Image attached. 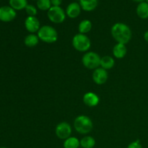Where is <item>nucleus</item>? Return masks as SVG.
<instances>
[{
    "label": "nucleus",
    "instance_id": "nucleus-1",
    "mask_svg": "<svg viewBox=\"0 0 148 148\" xmlns=\"http://www.w3.org/2000/svg\"><path fill=\"white\" fill-rule=\"evenodd\" d=\"M111 35L114 40L119 43L127 44L132 37V33L127 25L123 23H115L111 27Z\"/></svg>",
    "mask_w": 148,
    "mask_h": 148
},
{
    "label": "nucleus",
    "instance_id": "nucleus-2",
    "mask_svg": "<svg viewBox=\"0 0 148 148\" xmlns=\"http://www.w3.org/2000/svg\"><path fill=\"white\" fill-rule=\"evenodd\" d=\"M75 130L80 134H87L92 131L93 124L90 118L85 115L78 116L74 121Z\"/></svg>",
    "mask_w": 148,
    "mask_h": 148
},
{
    "label": "nucleus",
    "instance_id": "nucleus-3",
    "mask_svg": "<svg viewBox=\"0 0 148 148\" xmlns=\"http://www.w3.org/2000/svg\"><path fill=\"white\" fill-rule=\"evenodd\" d=\"M37 35L40 40L46 43H55L58 39L57 31L51 25H43L40 27Z\"/></svg>",
    "mask_w": 148,
    "mask_h": 148
},
{
    "label": "nucleus",
    "instance_id": "nucleus-4",
    "mask_svg": "<svg viewBox=\"0 0 148 148\" xmlns=\"http://www.w3.org/2000/svg\"><path fill=\"white\" fill-rule=\"evenodd\" d=\"M72 46L78 51L86 52L90 49L91 40L86 35L78 33L72 38Z\"/></svg>",
    "mask_w": 148,
    "mask_h": 148
},
{
    "label": "nucleus",
    "instance_id": "nucleus-5",
    "mask_svg": "<svg viewBox=\"0 0 148 148\" xmlns=\"http://www.w3.org/2000/svg\"><path fill=\"white\" fill-rule=\"evenodd\" d=\"M101 57L99 54L94 51H88L82 58V64L88 69H95L101 64Z\"/></svg>",
    "mask_w": 148,
    "mask_h": 148
},
{
    "label": "nucleus",
    "instance_id": "nucleus-6",
    "mask_svg": "<svg viewBox=\"0 0 148 148\" xmlns=\"http://www.w3.org/2000/svg\"><path fill=\"white\" fill-rule=\"evenodd\" d=\"M48 18L51 23L55 24L62 23L66 19V12L61 7H53L52 6L47 12Z\"/></svg>",
    "mask_w": 148,
    "mask_h": 148
},
{
    "label": "nucleus",
    "instance_id": "nucleus-7",
    "mask_svg": "<svg viewBox=\"0 0 148 148\" xmlns=\"http://www.w3.org/2000/svg\"><path fill=\"white\" fill-rule=\"evenodd\" d=\"M72 127L70 124L67 122H63L59 123L57 124L55 129V134H56V137L60 140H66L67 138L71 137L72 134Z\"/></svg>",
    "mask_w": 148,
    "mask_h": 148
},
{
    "label": "nucleus",
    "instance_id": "nucleus-8",
    "mask_svg": "<svg viewBox=\"0 0 148 148\" xmlns=\"http://www.w3.org/2000/svg\"><path fill=\"white\" fill-rule=\"evenodd\" d=\"M17 12L10 6L0 7V20L4 23H9L15 19Z\"/></svg>",
    "mask_w": 148,
    "mask_h": 148
},
{
    "label": "nucleus",
    "instance_id": "nucleus-9",
    "mask_svg": "<svg viewBox=\"0 0 148 148\" xmlns=\"http://www.w3.org/2000/svg\"><path fill=\"white\" fill-rule=\"evenodd\" d=\"M92 77V80L94 81L95 84H97V85H103V84L106 83V81L108 80V72L106 69H103V68L98 67L97 69H94Z\"/></svg>",
    "mask_w": 148,
    "mask_h": 148
},
{
    "label": "nucleus",
    "instance_id": "nucleus-10",
    "mask_svg": "<svg viewBox=\"0 0 148 148\" xmlns=\"http://www.w3.org/2000/svg\"><path fill=\"white\" fill-rule=\"evenodd\" d=\"M25 27L29 33H38L39 29L40 28V21L36 17L27 16V17L25 20Z\"/></svg>",
    "mask_w": 148,
    "mask_h": 148
},
{
    "label": "nucleus",
    "instance_id": "nucleus-11",
    "mask_svg": "<svg viewBox=\"0 0 148 148\" xmlns=\"http://www.w3.org/2000/svg\"><path fill=\"white\" fill-rule=\"evenodd\" d=\"M82 8L80 7V4L78 2H72L67 6L66 9V16L71 19H75L79 17L81 13Z\"/></svg>",
    "mask_w": 148,
    "mask_h": 148
},
{
    "label": "nucleus",
    "instance_id": "nucleus-12",
    "mask_svg": "<svg viewBox=\"0 0 148 148\" xmlns=\"http://www.w3.org/2000/svg\"><path fill=\"white\" fill-rule=\"evenodd\" d=\"M100 98L98 95L92 92H88L83 96V103L88 107H95L99 103Z\"/></svg>",
    "mask_w": 148,
    "mask_h": 148
},
{
    "label": "nucleus",
    "instance_id": "nucleus-13",
    "mask_svg": "<svg viewBox=\"0 0 148 148\" xmlns=\"http://www.w3.org/2000/svg\"><path fill=\"white\" fill-rule=\"evenodd\" d=\"M127 53V49L125 44L117 43L113 48V55L116 59H123Z\"/></svg>",
    "mask_w": 148,
    "mask_h": 148
},
{
    "label": "nucleus",
    "instance_id": "nucleus-14",
    "mask_svg": "<svg viewBox=\"0 0 148 148\" xmlns=\"http://www.w3.org/2000/svg\"><path fill=\"white\" fill-rule=\"evenodd\" d=\"M82 10L86 12L93 11L98 7V0H80L79 1Z\"/></svg>",
    "mask_w": 148,
    "mask_h": 148
},
{
    "label": "nucleus",
    "instance_id": "nucleus-15",
    "mask_svg": "<svg viewBox=\"0 0 148 148\" xmlns=\"http://www.w3.org/2000/svg\"><path fill=\"white\" fill-rule=\"evenodd\" d=\"M136 12L140 18L145 20L148 18V4L146 1L139 3L136 9Z\"/></svg>",
    "mask_w": 148,
    "mask_h": 148
},
{
    "label": "nucleus",
    "instance_id": "nucleus-16",
    "mask_svg": "<svg viewBox=\"0 0 148 148\" xmlns=\"http://www.w3.org/2000/svg\"><path fill=\"white\" fill-rule=\"evenodd\" d=\"M115 65V60L114 58L111 56H104L101 57V68L108 70V69H112Z\"/></svg>",
    "mask_w": 148,
    "mask_h": 148
},
{
    "label": "nucleus",
    "instance_id": "nucleus-17",
    "mask_svg": "<svg viewBox=\"0 0 148 148\" xmlns=\"http://www.w3.org/2000/svg\"><path fill=\"white\" fill-rule=\"evenodd\" d=\"M39 40H40V39H39L38 35H35L34 33H30L25 38L24 43L27 47L33 48L38 44Z\"/></svg>",
    "mask_w": 148,
    "mask_h": 148
},
{
    "label": "nucleus",
    "instance_id": "nucleus-18",
    "mask_svg": "<svg viewBox=\"0 0 148 148\" xmlns=\"http://www.w3.org/2000/svg\"><path fill=\"white\" fill-rule=\"evenodd\" d=\"M92 25L90 20H83L79 23L78 25V30L79 33L81 34H86L88 33L91 30H92Z\"/></svg>",
    "mask_w": 148,
    "mask_h": 148
},
{
    "label": "nucleus",
    "instance_id": "nucleus-19",
    "mask_svg": "<svg viewBox=\"0 0 148 148\" xmlns=\"http://www.w3.org/2000/svg\"><path fill=\"white\" fill-rule=\"evenodd\" d=\"M64 148H79L80 147V140L75 137H70L64 140Z\"/></svg>",
    "mask_w": 148,
    "mask_h": 148
},
{
    "label": "nucleus",
    "instance_id": "nucleus-20",
    "mask_svg": "<svg viewBox=\"0 0 148 148\" xmlns=\"http://www.w3.org/2000/svg\"><path fill=\"white\" fill-rule=\"evenodd\" d=\"M9 4L14 10H22L27 5V0H9Z\"/></svg>",
    "mask_w": 148,
    "mask_h": 148
},
{
    "label": "nucleus",
    "instance_id": "nucleus-21",
    "mask_svg": "<svg viewBox=\"0 0 148 148\" xmlns=\"http://www.w3.org/2000/svg\"><path fill=\"white\" fill-rule=\"evenodd\" d=\"M95 145V140L91 136H85L80 140V146L82 148H93Z\"/></svg>",
    "mask_w": 148,
    "mask_h": 148
},
{
    "label": "nucleus",
    "instance_id": "nucleus-22",
    "mask_svg": "<svg viewBox=\"0 0 148 148\" xmlns=\"http://www.w3.org/2000/svg\"><path fill=\"white\" fill-rule=\"evenodd\" d=\"M37 7L42 11H49V9L52 7L51 0H37Z\"/></svg>",
    "mask_w": 148,
    "mask_h": 148
},
{
    "label": "nucleus",
    "instance_id": "nucleus-23",
    "mask_svg": "<svg viewBox=\"0 0 148 148\" xmlns=\"http://www.w3.org/2000/svg\"><path fill=\"white\" fill-rule=\"evenodd\" d=\"M25 10L27 15L31 16V17H36L38 13L37 8L35 6L32 5V4H27Z\"/></svg>",
    "mask_w": 148,
    "mask_h": 148
},
{
    "label": "nucleus",
    "instance_id": "nucleus-24",
    "mask_svg": "<svg viewBox=\"0 0 148 148\" xmlns=\"http://www.w3.org/2000/svg\"><path fill=\"white\" fill-rule=\"evenodd\" d=\"M127 148H143V147H142V145L140 144V141L136 140V141H134L130 143Z\"/></svg>",
    "mask_w": 148,
    "mask_h": 148
},
{
    "label": "nucleus",
    "instance_id": "nucleus-25",
    "mask_svg": "<svg viewBox=\"0 0 148 148\" xmlns=\"http://www.w3.org/2000/svg\"><path fill=\"white\" fill-rule=\"evenodd\" d=\"M63 0H51V5L53 7H60Z\"/></svg>",
    "mask_w": 148,
    "mask_h": 148
},
{
    "label": "nucleus",
    "instance_id": "nucleus-26",
    "mask_svg": "<svg viewBox=\"0 0 148 148\" xmlns=\"http://www.w3.org/2000/svg\"><path fill=\"white\" fill-rule=\"evenodd\" d=\"M144 38H145V40H146V41L148 42V30H147V31H146L145 33Z\"/></svg>",
    "mask_w": 148,
    "mask_h": 148
},
{
    "label": "nucleus",
    "instance_id": "nucleus-27",
    "mask_svg": "<svg viewBox=\"0 0 148 148\" xmlns=\"http://www.w3.org/2000/svg\"><path fill=\"white\" fill-rule=\"evenodd\" d=\"M132 1H134V2H139V3H141L143 1H145V0H132Z\"/></svg>",
    "mask_w": 148,
    "mask_h": 148
},
{
    "label": "nucleus",
    "instance_id": "nucleus-28",
    "mask_svg": "<svg viewBox=\"0 0 148 148\" xmlns=\"http://www.w3.org/2000/svg\"><path fill=\"white\" fill-rule=\"evenodd\" d=\"M145 1H146V2H147V4H148V0H145Z\"/></svg>",
    "mask_w": 148,
    "mask_h": 148
},
{
    "label": "nucleus",
    "instance_id": "nucleus-29",
    "mask_svg": "<svg viewBox=\"0 0 148 148\" xmlns=\"http://www.w3.org/2000/svg\"><path fill=\"white\" fill-rule=\"evenodd\" d=\"M0 148H7V147H1Z\"/></svg>",
    "mask_w": 148,
    "mask_h": 148
},
{
    "label": "nucleus",
    "instance_id": "nucleus-30",
    "mask_svg": "<svg viewBox=\"0 0 148 148\" xmlns=\"http://www.w3.org/2000/svg\"><path fill=\"white\" fill-rule=\"evenodd\" d=\"M77 1H80V0H77Z\"/></svg>",
    "mask_w": 148,
    "mask_h": 148
}]
</instances>
